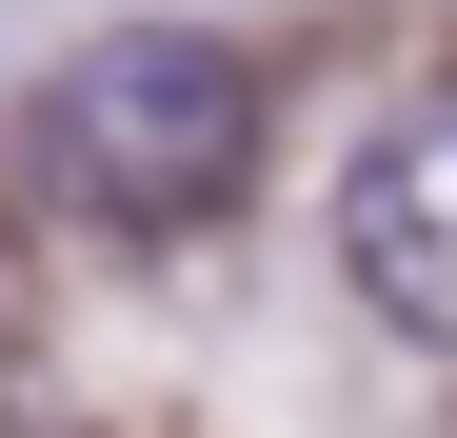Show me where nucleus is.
Masks as SVG:
<instances>
[{
    "label": "nucleus",
    "mask_w": 457,
    "mask_h": 438,
    "mask_svg": "<svg viewBox=\"0 0 457 438\" xmlns=\"http://www.w3.org/2000/svg\"><path fill=\"white\" fill-rule=\"evenodd\" d=\"M21 180L60 219H100V240H179L259 180V60L219 21H120L80 40L60 80L21 100Z\"/></svg>",
    "instance_id": "1"
},
{
    "label": "nucleus",
    "mask_w": 457,
    "mask_h": 438,
    "mask_svg": "<svg viewBox=\"0 0 457 438\" xmlns=\"http://www.w3.org/2000/svg\"><path fill=\"white\" fill-rule=\"evenodd\" d=\"M338 279H358L398 339L457 358V80L358 139V180H338Z\"/></svg>",
    "instance_id": "2"
}]
</instances>
